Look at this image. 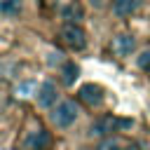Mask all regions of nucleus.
<instances>
[{
    "label": "nucleus",
    "mask_w": 150,
    "mask_h": 150,
    "mask_svg": "<svg viewBox=\"0 0 150 150\" xmlns=\"http://www.w3.org/2000/svg\"><path fill=\"white\" fill-rule=\"evenodd\" d=\"M77 101H80L82 105H87V108H101L103 101H105L103 87H98V84H94V82L80 87V91H77Z\"/></svg>",
    "instance_id": "39448f33"
},
{
    "label": "nucleus",
    "mask_w": 150,
    "mask_h": 150,
    "mask_svg": "<svg viewBox=\"0 0 150 150\" xmlns=\"http://www.w3.org/2000/svg\"><path fill=\"white\" fill-rule=\"evenodd\" d=\"M82 16H84V12H82V7H80L75 0H73V2H68V5L61 9V19H63L66 23H77V26H80Z\"/></svg>",
    "instance_id": "1a4fd4ad"
},
{
    "label": "nucleus",
    "mask_w": 150,
    "mask_h": 150,
    "mask_svg": "<svg viewBox=\"0 0 150 150\" xmlns=\"http://www.w3.org/2000/svg\"><path fill=\"white\" fill-rule=\"evenodd\" d=\"M35 101H38L40 108L52 110V108L56 105V101H59V89H56V84H54L52 80L42 82V84L38 87V91H35Z\"/></svg>",
    "instance_id": "423d86ee"
},
{
    "label": "nucleus",
    "mask_w": 150,
    "mask_h": 150,
    "mask_svg": "<svg viewBox=\"0 0 150 150\" xmlns=\"http://www.w3.org/2000/svg\"><path fill=\"white\" fill-rule=\"evenodd\" d=\"M134 47H136V38H134L131 33H117V35L112 38V42H110V49H112V54H115L117 59L131 56Z\"/></svg>",
    "instance_id": "0eeeda50"
},
{
    "label": "nucleus",
    "mask_w": 150,
    "mask_h": 150,
    "mask_svg": "<svg viewBox=\"0 0 150 150\" xmlns=\"http://www.w3.org/2000/svg\"><path fill=\"white\" fill-rule=\"evenodd\" d=\"M59 42H61L63 47L73 49V52H80V49L87 47V35H84L82 26H77V23H66V26L59 30Z\"/></svg>",
    "instance_id": "20e7f679"
},
{
    "label": "nucleus",
    "mask_w": 150,
    "mask_h": 150,
    "mask_svg": "<svg viewBox=\"0 0 150 150\" xmlns=\"http://www.w3.org/2000/svg\"><path fill=\"white\" fill-rule=\"evenodd\" d=\"M136 63H138V68H141V70H150V47L141 49V54H138Z\"/></svg>",
    "instance_id": "ddd939ff"
},
{
    "label": "nucleus",
    "mask_w": 150,
    "mask_h": 150,
    "mask_svg": "<svg viewBox=\"0 0 150 150\" xmlns=\"http://www.w3.org/2000/svg\"><path fill=\"white\" fill-rule=\"evenodd\" d=\"M141 7V0H115L112 2V14L120 19H127L131 14H136Z\"/></svg>",
    "instance_id": "6e6552de"
},
{
    "label": "nucleus",
    "mask_w": 150,
    "mask_h": 150,
    "mask_svg": "<svg viewBox=\"0 0 150 150\" xmlns=\"http://www.w3.org/2000/svg\"><path fill=\"white\" fill-rule=\"evenodd\" d=\"M89 2H91V5L96 7V9H101V7H105V5L110 2V0H89Z\"/></svg>",
    "instance_id": "2eb2a0df"
},
{
    "label": "nucleus",
    "mask_w": 150,
    "mask_h": 150,
    "mask_svg": "<svg viewBox=\"0 0 150 150\" xmlns=\"http://www.w3.org/2000/svg\"><path fill=\"white\" fill-rule=\"evenodd\" d=\"M80 117V105L75 101H59L52 110H49V124L52 129H59V131H66L70 129Z\"/></svg>",
    "instance_id": "f03ea898"
},
{
    "label": "nucleus",
    "mask_w": 150,
    "mask_h": 150,
    "mask_svg": "<svg viewBox=\"0 0 150 150\" xmlns=\"http://www.w3.org/2000/svg\"><path fill=\"white\" fill-rule=\"evenodd\" d=\"M5 150H19V148H16V145H14V148H5Z\"/></svg>",
    "instance_id": "f3484780"
},
{
    "label": "nucleus",
    "mask_w": 150,
    "mask_h": 150,
    "mask_svg": "<svg viewBox=\"0 0 150 150\" xmlns=\"http://www.w3.org/2000/svg\"><path fill=\"white\" fill-rule=\"evenodd\" d=\"M94 150H122V141L117 136H110V138H103V141L94 143Z\"/></svg>",
    "instance_id": "f8f14e48"
},
{
    "label": "nucleus",
    "mask_w": 150,
    "mask_h": 150,
    "mask_svg": "<svg viewBox=\"0 0 150 150\" xmlns=\"http://www.w3.org/2000/svg\"><path fill=\"white\" fill-rule=\"evenodd\" d=\"M21 9H23L21 0H0V14L5 16H19Z\"/></svg>",
    "instance_id": "9b49d317"
},
{
    "label": "nucleus",
    "mask_w": 150,
    "mask_h": 150,
    "mask_svg": "<svg viewBox=\"0 0 150 150\" xmlns=\"http://www.w3.org/2000/svg\"><path fill=\"white\" fill-rule=\"evenodd\" d=\"M77 150H94V148H77Z\"/></svg>",
    "instance_id": "dca6fc26"
},
{
    "label": "nucleus",
    "mask_w": 150,
    "mask_h": 150,
    "mask_svg": "<svg viewBox=\"0 0 150 150\" xmlns=\"http://www.w3.org/2000/svg\"><path fill=\"white\" fill-rule=\"evenodd\" d=\"M52 145H54L52 129H47L40 120L28 117L16 141V148L19 150H52Z\"/></svg>",
    "instance_id": "f257e3e1"
},
{
    "label": "nucleus",
    "mask_w": 150,
    "mask_h": 150,
    "mask_svg": "<svg viewBox=\"0 0 150 150\" xmlns=\"http://www.w3.org/2000/svg\"><path fill=\"white\" fill-rule=\"evenodd\" d=\"M30 89H33V82H23V84H19V87H16V94L21 91V96H28V94H30Z\"/></svg>",
    "instance_id": "4468645a"
},
{
    "label": "nucleus",
    "mask_w": 150,
    "mask_h": 150,
    "mask_svg": "<svg viewBox=\"0 0 150 150\" xmlns=\"http://www.w3.org/2000/svg\"><path fill=\"white\" fill-rule=\"evenodd\" d=\"M77 73H80L77 63H75V61H66V63L61 66V82H63L66 87H70V84L77 80Z\"/></svg>",
    "instance_id": "9d476101"
},
{
    "label": "nucleus",
    "mask_w": 150,
    "mask_h": 150,
    "mask_svg": "<svg viewBox=\"0 0 150 150\" xmlns=\"http://www.w3.org/2000/svg\"><path fill=\"white\" fill-rule=\"evenodd\" d=\"M124 127H129V120H120V117H115V115H101V117H96V120L91 122L87 136H89V138H96V143H98V141H103V138L115 136V131H122Z\"/></svg>",
    "instance_id": "7ed1b4c3"
}]
</instances>
